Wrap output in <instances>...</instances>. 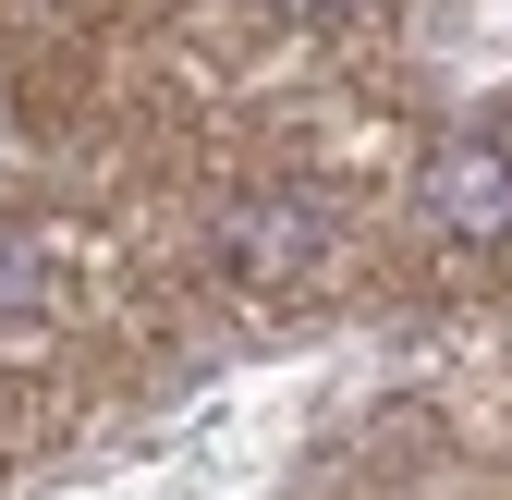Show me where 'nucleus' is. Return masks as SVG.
I'll return each mask as SVG.
<instances>
[{"mask_svg":"<svg viewBox=\"0 0 512 500\" xmlns=\"http://www.w3.org/2000/svg\"><path fill=\"white\" fill-rule=\"evenodd\" d=\"M415 196L452 244H512V135H452L415 171Z\"/></svg>","mask_w":512,"mask_h":500,"instance_id":"obj_1","label":"nucleus"},{"mask_svg":"<svg viewBox=\"0 0 512 500\" xmlns=\"http://www.w3.org/2000/svg\"><path fill=\"white\" fill-rule=\"evenodd\" d=\"M220 257H232L244 281H281V269H305V257H317V208H244V220L220 232Z\"/></svg>","mask_w":512,"mask_h":500,"instance_id":"obj_2","label":"nucleus"},{"mask_svg":"<svg viewBox=\"0 0 512 500\" xmlns=\"http://www.w3.org/2000/svg\"><path fill=\"white\" fill-rule=\"evenodd\" d=\"M281 13H354V0H281Z\"/></svg>","mask_w":512,"mask_h":500,"instance_id":"obj_3","label":"nucleus"}]
</instances>
